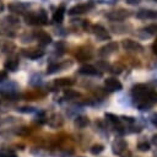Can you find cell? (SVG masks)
Returning <instances> with one entry per match:
<instances>
[{"mask_svg":"<svg viewBox=\"0 0 157 157\" xmlns=\"http://www.w3.org/2000/svg\"><path fill=\"white\" fill-rule=\"evenodd\" d=\"M78 72L82 74V75H88V76H99V75H101V72H99L93 65H90V64L82 65V66L78 69Z\"/></svg>","mask_w":157,"mask_h":157,"instance_id":"9c48e42d","label":"cell"},{"mask_svg":"<svg viewBox=\"0 0 157 157\" xmlns=\"http://www.w3.org/2000/svg\"><path fill=\"white\" fill-rule=\"evenodd\" d=\"M132 98L136 101V105L141 110H146L157 101V93L150 90L144 83H137L131 88Z\"/></svg>","mask_w":157,"mask_h":157,"instance_id":"6da1fadb","label":"cell"},{"mask_svg":"<svg viewBox=\"0 0 157 157\" xmlns=\"http://www.w3.org/2000/svg\"><path fill=\"white\" fill-rule=\"evenodd\" d=\"M151 121H152V124H153V125H156V126H157V113H155V114H152V115H151Z\"/></svg>","mask_w":157,"mask_h":157,"instance_id":"e575fe53","label":"cell"},{"mask_svg":"<svg viewBox=\"0 0 157 157\" xmlns=\"http://www.w3.org/2000/svg\"><path fill=\"white\" fill-rule=\"evenodd\" d=\"M104 117H105V119H107L109 123H112L113 125L120 126V121H121V119H119V117H117L115 114H112V113H105V114H104Z\"/></svg>","mask_w":157,"mask_h":157,"instance_id":"44dd1931","label":"cell"},{"mask_svg":"<svg viewBox=\"0 0 157 157\" xmlns=\"http://www.w3.org/2000/svg\"><path fill=\"white\" fill-rule=\"evenodd\" d=\"M28 132H29V129L26 128V126H22V128H20V129L16 131L17 135H27Z\"/></svg>","mask_w":157,"mask_h":157,"instance_id":"d6a6232c","label":"cell"},{"mask_svg":"<svg viewBox=\"0 0 157 157\" xmlns=\"http://www.w3.org/2000/svg\"><path fill=\"white\" fill-rule=\"evenodd\" d=\"M92 31L94 33V36L98 38V39H102V40H107V39H110V36L108 33V31L101 26V25H94L92 26Z\"/></svg>","mask_w":157,"mask_h":157,"instance_id":"8992f818","label":"cell"},{"mask_svg":"<svg viewBox=\"0 0 157 157\" xmlns=\"http://www.w3.org/2000/svg\"><path fill=\"white\" fill-rule=\"evenodd\" d=\"M156 1H157V0H156Z\"/></svg>","mask_w":157,"mask_h":157,"instance_id":"ab89813d","label":"cell"},{"mask_svg":"<svg viewBox=\"0 0 157 157\" xmlns=\"http://www.w3.org/2000/svg\"><path fill=\"white\" fill-rule=\"evenodd\" d=\"M92 58V52L90 49H86V48H81L77 50L76 53V59L78 61H86V60H90Z\"/></svg>","mask_w":157,"mask_h":157,"instance_id":"8fae6325","label":"cell"},{"mask_svg":"<svg viewBox=\"0 0 157 157\" xmlns=\"http://www.w3.org/2000/svg\"><path fill=\"white\" fill-rule=\"evenodd\" d=\"M152 141H153L155 145H157V135H155V136L152 137Z\"/></svg>","mask_w":157,"mask_h":157,"instance_id":"74e56055","label":"cell"},{"mask_svg":"<svg viewBox=\"0 0 157 157\" xmlns=\"http://www.w3.org/2000/svg\"><path fill=\"white\" fill-rule=\"evenodd\" d=\"M145 31L148 32L150 34H155V33H157V25H150L145 28Z\"/></svg>","mask_w":157,"mask_h":157,"instance_id":"4dcf8cb0","label":"cell"},{"mask_svg":"<svg viewBox=\"0 0 157 157\" xmlns=\"http://www.w3.org/2000/svg\"><path fill=\"white\" fill-rule=\"evenodd\" d=\"M4 66L9 71H16L17 67H18V60H16V59H7L5 61V64H4Z\"/></svg>","mask_w":157,"mask_h":157,"instance_id":"d6986e66","label":"cell"},{"mask_svg":"<svg viewBox=\"0 0 157 157\" xmlns=\"http://www.w3.org/2000/svg\"><path fill=\"white\" fill-rule=\"evenodd\" d=\"M141 0H126V2L128 4H130V5H136V4H139Z\"/></svg>","mask_w":157,"mask_h":157,"instance_id":"8d00e7d4","label":"cell"},{"mask_svg":"<svg viewBox=\"0 0 157 157\" xmlns=\"http://www.w3.org/2000/svg\"><path fill=\"white\" fill-rule=\"evenodd\" d=\"M64 13H65V9H64V6H60V7L54 12L53 20H54L55 22H58V23L63 22V20H64Z\"/></svg>","mask_w":157,"mask_h":157,"instance_id":"ffe728a7","label":"cell"},{"mask_svg":"<svg viewBox=\"0 0 157 157\" xmlns=\"http://www.w3.org/2000/svg\"><path fill=\"white\" fill-rule=\"evenodd\" d=\"M74 83H75V81L70 77H60V78H56L54 81V85L58 87H70Z\"/></svg>","mask_w":157,"mask_h":157,"instance_id":"5bb4252c","label":"cell"},{"mask_svg":"<svg viewBox=\"0 0 157 157\" xmlns=\"http://www.w3.org/2000/svg\"><path fill=\"white\" fill-rule=\"evenodd\" d=\"M104 86L108 91L110 92H115V91H120L123 88V85L119 80H117L115 77H108L104 80Z\"/></svg>","mask_w":157,"mask_h":157,"instance_id":"277c9868","label":"cell"},{"mask_svg":"<svg viewBox=\"0 0 157 157\" xmlns=\"http://www.w3.org/2000/svg\"><path fill=\"white\" fill-rule=\"evenodd\" d=\"M94 4L93 2H85V4H78V5H75L72 6L70 10H69V15H80V13H85L87 11H90L91 9H93Z\"/></svg>","mask_w":157,"mask_h":157,"instance_id":"3957f363","label":"cell"},{"mask_svg":"<svg viewBox=\"0 0 157 157\" xmlns=\"http://www.w3.org/2000/svg\"><path fill=\"white\" fill-rule=\"evenodd\" d=\"M2 9H4V5H2V2L0 1V11H2Z\"/></svg>","mask_w":157,"mask_h":157,"instance_id":"f35d334b","label":"cell"},{"mask_svg":"<svg viewBox=\"0 0 157 157\" xmlns=\"http://www.w3.org/2000/svg\"><path fill=\"white\" fill-rule=\"evenodd\" d=\"M136 17L141 18V20H156L157 18V11L150 10V9H142L136 13Z\"/></svg>","mask_w":157,"mask_h":157,"instance_id":"52a82bcc","label":"cell"},{"mask_svg":"<svg viewBox=\"0 0 157 157\" xmlns=\"http://www.w3.org/2000/svg\"><path fill=\"white\" fill-rule=\"evenodd\" d=\"M115 50H118V44H117L115 42H109L108 44L103 45V47L99 49V54L103 55V56H107V55L113 54Z\"/></svg>","mask_w":157,"mask_h":157,"instance_id":"30bf717a","label":"cell"},{"mask_svg":"<svg viewBox=\"0 0 157 157\" xmlns=\"http://www.w3.org/2000/svg\"><path fill=\"white\" fill-rule=\"evenodd\" d=\"M63 66H64V65H61V64H58V63H52V64H49V66L47 67V74H48V75L55 74V72L60 71V69H61Z\"/></svg>","mask_w":157,"mask_h":157,"instance_id":"7402d4cb","label":"cell"},{"mask_svg":"<svg viewBox=\"0 0 157 157\" xmlns=\"http://www.w3.org/2000/svg\"><path fill=\"white\" fill-rule=\"evenodd\" d=\"M6 78H7V71L1 70V71H0V82H4Z\"/></svg>","mask_w":157,"mask_h":157,"instance_id":"836d02e7","label":"cell"},{"mask_svg":"<svg viewBox=\"0 0 157 157\" xmlns=\"http://www.w3.org/2000/svg\"><path fill=\"white\" fill-rule=\"evenodd\" d=\"M121 45H123V48L125 50H129V52H141L144 49L142 45L139 42H135V40L129 39V38L128 39H124L121 42Z\"/></svg>","mask_w":157,"mask_h":157,"instance_id":"5b68a950","label":"cell"},{"mask_svg":"<svg viewBox=\"0 0 157 157\" xmlns=\"http://www.w3.org/2000/svg\"><path fill=\"white\" fill-rule=\"evenodd\" d=\"M55 49H56V52L59 50V55H61V54L64 53V50H65L64 43H63V42H59V43H56V45H55Z\"/></svg>","mask_w":157,"mask_h":157,"instance_id":"1f68e13d","label":"cell"},{"mask_svg":"<svg viewBox=\"0 0 157 157\" xmlns=\"http://www.w3.org/2000/svg\"><path fill=\"white\" fill-rule=\"evenodd\" d=\"M64 97L66 98V99H76V98H78L80 97V93L77 92V91H75V90H65L64 91Z\"/></svg>","mask_w":157,"mask_h":157,"instance_id":"603a6c76","label":"cell"},{"mask_svg":"<svg viewBox=\"0 0 157 157\" xmlns=\"http://www.w3.org/2000/svg\"><path fill=\"white\" fill-rule=\"evenodd\" d=\"M25 20H26V23H28V25H37V23H39L37 13H28V15L25 16Z\"/></svg>","mask_w":157,"mask_h":157,"instance_id":"484cf974","label":"cell"},{"mask_svg":"<svg viewBox=\"0 0 157 157\" xmlns=\"http://www.w3.org/2000/svg\"><path fill=\"white\" fill-rule=\"evenodd\" d=\"M23 54L29 59H38L44 55V52L42 49H29V50H23Z\"/></svg>","mask_w":157,"mask_h":157,"instance_id":"2e32d148","label":"cell"},{"mask_svg":"<svg viewBox=\"0 0 157 157\" xmlns=\"http://www.w3.org/2000/svg\"><path fill=\"white\" fill-rule=\"evenodd\" d=\"M0 157H17V156L11 150H0Z\"/></svg>","mask_w":157,"mask_h":157,"instance_id":"83f0119b","label":"cell"},{"mask_svg":"<svg viewBox=\"0 0 157 157\" xmlns=\"http://www.w3.org/2000/svg\"><path fill=\"white\" fill-rule=\"evenodd\" d=\"M128 16H129V12H126L125 10H121V9L120 10H114V11H112L107 15V17L110 21H123Z\"/></svg>","mask_w":157,"mask_h":157,"instance_id":"ba28073f","label":"cell"},{"mask_svg":"<svg viewBox=\"0 0 157 157\" xmlns=\"http://www.w3.org/2000/svg\"><path fill=\"white\" fill-rule=\"evenodd\" d=\"M27 7H28V5H27V4H22V2H13V4H10V5H9V10H10V11H12V12H18V13L26 11Z\"/></svg>","mask_w":157,"mask_h":157,"instance_id":"e0dca14e","label":"cell"},{"mask_svg":"<svg viewBox=\"0 0 157 157\" xmlns=\"http://www.w3.org/2000/svg\"><path fill=\"white\" fill-rule=\"evenodd\" d=\"M37 17H38V22L42 23V25H45L48 22V16H47V12L45 10L40 9L38 12H37Z\"/></svg>","mask_w":157,"mask_h":157,"instance_id":"d4e9b609","label":"cell"},{"mask_svg":"<svg viewBox=\"0 0 157 157\" xmlns=\"http://www.w3.org/2000/svg\"><path fill=\"white\" fill-rule=\"evenodd\" d=\"M17 110H18V112H21V113H33V112H36V108H33V107H28V105H25V107H20Z\"/></svg>","mask_w":157,"mask_h":157,"instance_id":"f1b7e54d","label":"cell"},{"mask_svg":"<svg viewBox=\"0 0 157 157\" xmlns=\"http://www.w3.org/2000/svg\"><path fill=\"white\" fill-rule=\"evenodd\" d=\"M88 124H90V119L86 115H78V117L75 118V125L77 128H80V129L86 128Z\"/></svg>","mask_w":157,"mask_h":157,"instance_id":"ac0fdd59","label":"cell"},{"mask_svg":"<svg viewBox=\"0 0 157 157\" xmlns=\"http://www.w3.org/2000/svg\"><path fill=\"white\" fill-rule=\"evenodd\" d=\"M36 38H37V40H38V43H39L40 45H47V44H49V43L52 42V37H50L48 33L43 32V31L38 32V33L36 34Z\"/></svg>","mask_w":157,"mask_h":157,"instance_id":"4fadbf2b","label":"cell"},{"mask_svg":"<svg viewBox=\"0 0 157 157\" xmlns=\"http://www.w3.org/2000/svg\"><path fill=\"white\" fill-rule=\"evenodd\" d=\"M150 144L148 142H146V141H142V142H139L137 144V150L139 151H142V152H147L148 150H150Z\"/></svg>","mask_w":157,"mask_h":157,"instance_id":"4316f807","label":"cell"},{"mask_svg":"<svg viewBox=\"0 0 157 157\" xmlns=\"http://www.w3.org/2000/svg\"><path fill=\"white\" fill-rule=\"evenodd\" d=\"M15 49H16V45L11 40H6V39L0 40V50L2 53H12Z\"/></svg>","mask_w":157,"mask_h":157,"instance_id":"7c38bea8","label":"cell"},{"mask_svg":"<svg viewBox=\"0 0 157 157\" xmlns=\"http://www.w3.org/2000/svg\"><path fill=\"white\" fill-rule=\"evenodd\" d=\"M112 151L117 156H123L128 151V144L124 139H117L112 142Z\"/></svg>","mask_w":157,"mask_h":157,"instance_id":"7a4b0ae2","label":"cell"},{"mask_svg":"<svg viewBox=\"0 0 157 157\" xmlns=\"http://www.w3.org/2000/svg\"><path fill=\"white\" fill-rule=\"evenodd\" d=\"M63 117L60 114H53L50 117V119H48V124L52 128H60L63 125Z\"/></svg>","mask_w":157,"mask_h":157,"instance_id":"9a60e30c","label":"cell"},{"mask_svg":"<svg viewBox=\"0 0 157 157\" xmlns=\"http://www.w3.org/2000/svg\"><path fill=\"white\" fill-rule=\"evenodd\" d=\"M120 118H121L123 121H125V123H128V124H134V123H135V118H134V117H130V115H121Z\"/></svg>","mask_w":157,"mask_h":157,"instance_id":"f546056e","label":"cell"},{"mask_svg":"<svg viewBox=\"0 0 157 157\" xmlns=\"http://www.w3.org/2000/svg\"><path fill=\"white\" fill-rule=\"evenodd\" d=\"M152 52L157 55V38H156V40H155L153 44H152Z\"/></svg>","mask_w":157,"mask_h":157,"instance_id":"d590c367","label":"cell"},{"mask_svg":"<svg viewBox=\"0 0 157 157\" xmlns=\"http://www.w3.org/2000/svg\"><path fill=\"white\" fill-rule=\"evenodd\" d=\"M103 151H104V146H103L102 144H94V145H92L91 148H90V152H91L92 155H94V156L102 153Z\"/></svg>","mask_w":157,"mask_h":157,"instance_id":"cb8c5ba5","label":"cell"}]
</instances>
